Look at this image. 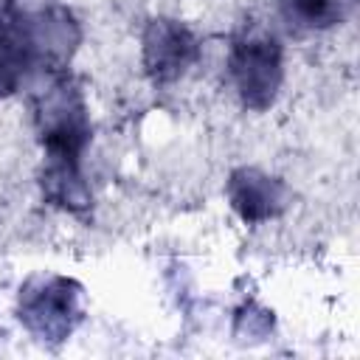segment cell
<instances>
[{
  "instance_id": "obj_1",
  "label": "cell",
  "mask_w": 360,
  "mask_h": 360,
  "mask_svg": "<svg viewBox=\"0 0 360 360\" xmlns=\"http://www.w3.org/2000/svg\"><path fill=\"white\" fill-rule=\"evenodd\" d=\"M31 115L37 141L42 146V160L51 163H79L84 166V152L93 138L90 107L70 76L62 70H39L31 82Z\"/></svg>"
},
{
  "instance_id": "obj_2",
  "label": "cell",
  "mask_w": 360,
  "mask_h": 360,
  "mask_svg": "<svg viewBox=\"0 0 360 360\" xmlns=\"http://www.w3.org/2000/svg\"><path fill=\"white\" fill-rule=\"evenodd\" d=\"M225 73L245 110L267 112L278 101L287 79L281 39L267 28L245 25L228 45Z\"/></svg>"
},
{
  "instance_id": "obj_3",
  "label": "cell",
  "mask_w": 360,
  "mask_h": 360,
  "mask_svg": "<svg viewBox=\"0 0 360 360\" xmlns=\"http://www.w3.org/2000/svg\"><path fill=\"white\" fill-rule=\"evenodd\" d=\"M82 284L70 276L39 273L22 281L14 315L20 326L42 346L65 343L82 323Z\"/></svg>"
},
{
  "instance_id": "obj_4",
  "label": "cell",
  "mask_w": 360,
  "mask_h": 360,
  "mask_svg": "<svg viewBox=\"0 0 360 360\" xmlns=\"http://www.w3.org/2000/svg\"><path fill=\"white\" fill-rule=\"evenodd\" d=\"M202 56V42L177 17H149L141 31V68L155 87L183 82Z\"/></svg>"
},
{
  "instance_id": "obj_5",
  "label": "cell",
  "mask_w": 360,
  "mask_h": 360,
  "mask_svg": "<svg viewBox=\"0 0 360 360\" xmlns=\"http://www.w3.org/2000/svg\"><path fill=\"white\" fill-rule=\"evenodd\" d=\"M225 200L245 225H264L290 208L292 194L281 177L259 166H236L225 180Z\"/></svg>"
},
{
  "instance_id": "obj_6",
  "label": "cell",
  "mask_w": 360,
  "mask_h": 360,
  "mask_svg": "<svg viewBox=\"0 0 360 360\" xmlns=\"http://www.w3.org/2000/svg\"><path fill=\"white\" fill-rule=\"evenodd\" d=\"M37 70V56L17 11L8 3H0V98L28 87Z\"/></svg>"
},
{
  "instance_id": "obj_7",
  "label": "cell",
  "mask_w": 360,
  "mask_h": 360,
  "mask_svg": "<svg viewBox=\"0 0 360 360\" xmlns=\"http://www.w3.org/2000/svg\"><path fill=\"white\" fill-rule=\"evenodd\" d=\"M39 188H42V200L65 214L87 217L93 208V191L84 177V166H79V163L42 160Z\"/></svg>"
},
{
  "instance_id": "obj_8",
  "label": "cell",
  "mask_w": 360,
  "mask_h": 360,
  "mask_svg": "<svg viewBox=\"0 0 360 360\" xmlns=\"http://www.w3.org/2000/svg\"><path fill=\"white\" fill-rule=\"evenodd\" d=\"M276 11L292 34H323L346 20L349 0H276Z\"/></svg>"
},
{
  "instance_id": "obj_9",
  "label": "cell",
  "mask_w": 360,
  "mask_h": 360,
  "mask_svg": "<svg viewBox=\"0 0 360 360\" xmlns=\"http://www.w3.org/2000/svg\"><path fill=\"white\" fill-rule=\"evenodd\" d=\"M270 329H273V312L270 309H264V307H259L253 301H248V304L239 307L236 326H233V335L236 338H242V340H248V338L250 340H262Z\"/></svg>"
}]
</instances>
